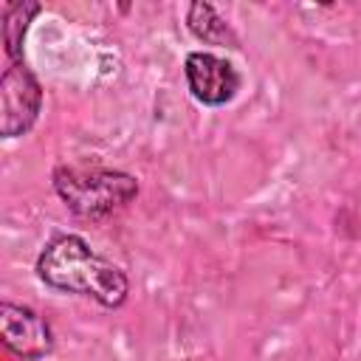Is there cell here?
<instances>
[{
    "label": "cell",
    "mask_w": 361,
    "mask_h": 361,
    "mask_svg": "<svg viewBox=\"0 0 361 361\" xmlns=\"http://www.w3.org/2000/svg\"><path fill=\"white\" fill-rule=\"evenodd\" d=\"M39 14V3H8L3 11V45L8 62H23V39L31 20Z\"/></svg>",
    "instance_id": "52a82bcc"
},
{
    "label": "cell",
    "mask_w": 361,
    "mask_h": 361,
    "mask_svg": "<svg viewBox=\"0 0 361 361\" xmlns=\"http://www.w3.org/2000/svg\"><path fill=\"white\" fill-rule=\"evenodd\" d=\"M186 25L189 31L206 42V45H228V48H240L237 34L231 31V25L214 11V6L209 3H192L186 11Z\"/></svg>",
    "instance_id": "8992f818"
},
{
    "label": "cell",
    "mask_w": 361,
    "mask_h": 361,
    "mask_svg": "<svg viewBox=\"0 0 361 361\" xmlns=\"http://www.w3.org/2000/svg\"><path fill=\"white\" fill-rule=\"evenodd\" d=\"M37 274L45 285L65 293L93 296L104 307H121L130 293L124 271L96 254L76 234H62L51 240L37 259Z\"/></svg>",
    "instance_id": "6da1fadb"
},
{
    "label": "cell",
    "mask_w": 361,
    "mask_h": 361,
    "mask_svg": "<svg viewBox=\"0 0 361 361\" xmlns=\"http://www.w3.org/2000/svg\"><path fill=\"white\" fill-rule=\"evenodd\" d=\"M54 189L76 217L104 220V217L121 212L138 195V180L121 169L56 166Z\"/></svg>",
    "instance_id": "7a4b0ae2"
},
{
    "label": "cell",
    "mask_w": 361,
    "mask_h": 361,
    "mask_svg": "<svg viewBox=\"0 0 361 361\" xmlns=\"http://www.w3.org/2000/svg\"><path fill=\"white\" fill-rule=\"evenodd\" d=\"M0 333H3V344L23 361H39L54 350L51 324L25 305H14V302L0 305Z\"/></svg>",
    "instance_id": "5b68a950"
},
{
    "label": "cell",
    "mask_w": 361,
    "mask_h": 361,
    "mask_svg": "<svg viewBox=\"0 0 361 361\" xmlns=\"http://www.w3.org/2000/svg\"><path fill=\"white\" fill-rule=\"evenodd\" d=\"M42 107V87L25 62H8L0 76V133L3 138L25 135Z\"/></svg>",
    "instance_id": "3957f363"
},
{
    "label": "cell",
    "mask_w": 361,
    "mask_h": 361,
    "mask_svg": "<svg viewBox=\"0 0 361 361\" xmlns=\"http://www.w3.org/2000/svg\"><path fill=\"white\" fill-rule=\"evenodd\" d=\"M183 73L192 96L209 107L228 104L243 85V76L237 73V68L228 59L209 51H192L183 62Z\"/></svg>",
    "instance_id": "277c9868"
}]
</instances>
